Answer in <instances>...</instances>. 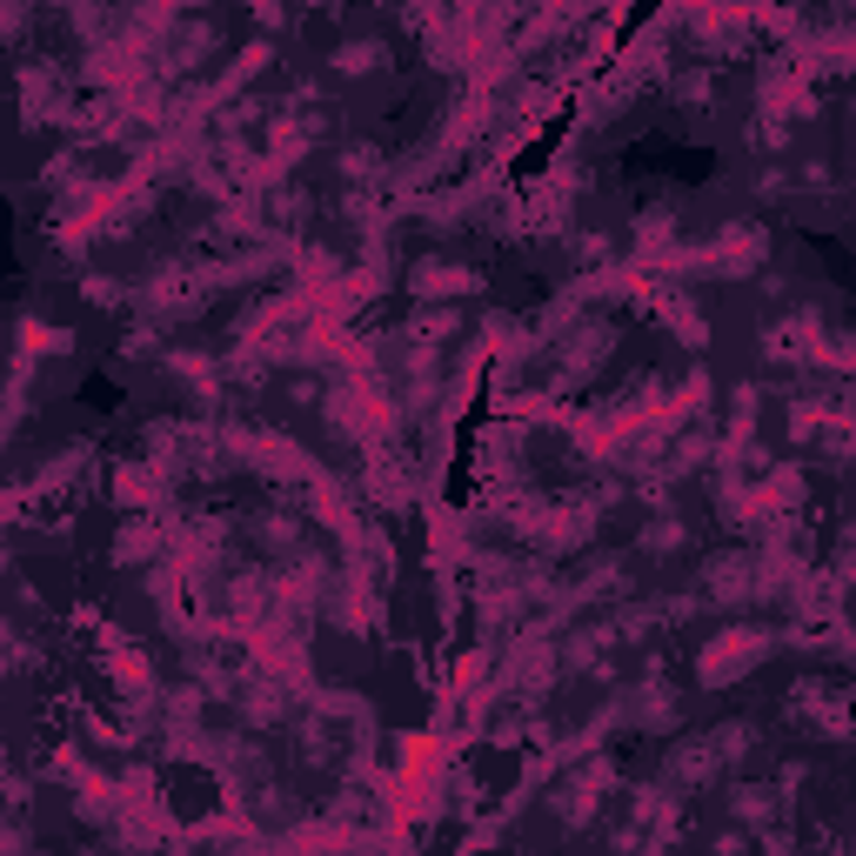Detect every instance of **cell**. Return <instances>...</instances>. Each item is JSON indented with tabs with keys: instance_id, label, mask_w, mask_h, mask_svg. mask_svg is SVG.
Segmentation results:
<instances>
[{
	"instance_id": "1",
	"label": "cell",
	"mask_w": 856,
	"mask_h": 856,
	"mask_svg": "<svg viewBox=\"0 0 856 856\" xmlns=\"http://www.w3.org/2000/svg\"><path fill=\"white\" fill-rule=\"evenodd\" d=\"M703 575L716 582V595H743V582H749V562H743V556H716Z\"/></svg>"
},
{
	"instance_id": "2",
	"label": "cell",
	"mask_w": 856,
	"mask_h": 856,
	"mask_svg": "<svg viewBox=\"0 0 856 856\" xmlns=\"http://www.w3.org/2000/svg\"><path fill=\"white\" fill-rule=\"evenodd\" d=\"M248 716H254V723H282V716H288V703H282V690H254V703H248Z\"/></svg>"
},
{
	"instance_id": "3",
	"label": "cell",
	"mask_w": 856,
	"mask_h": 856,
	"mask_svg": "<svg viewBox=\"0 0 856 856\" xmlns=\"http://www.w3.org/2000/svg\"><path fill=\"white\" fill-rule=\"evenodd\" d=\"M736 816H743V823H769V797H762V790H743V797H736Z\"/></svg>"
}]
</instances>
